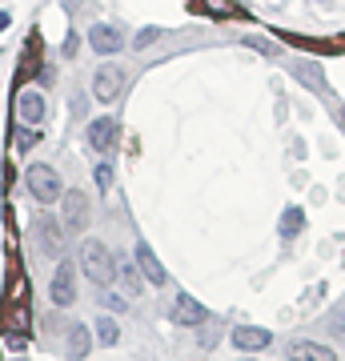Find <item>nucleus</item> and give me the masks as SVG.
Masks as SVG:
<instances>
[{
	"label": "nucleus",
	"mask_w": 345,
	"mask_h": 361,
	"mask_svg": "<svg viewBox=\"0 0 345 361\" xmlns=\"http://www.w3.org/2000/svg\"><path fill=\"white\" fill-rule=\"evenodd\" d=\"M16 116L37 129L40 121H44V97H40V92H20V97H16Z\"/></svg>",
	"instance_id": "f8f14e48"
},
{
	"label": "nucleus",
	"mask_w": 345,
	"mask_h": 361,
	"mask_svg": "<svg viewBox=\"0 0 345 361\" xmlns=\"http://www.w3.org/2000/svg\"><path fill=\"white\" fill-rule=\"evenodd\" d=\"M32 241H37L40 253H49V257H61L64 253V229L49 217V213L32 221Z\"/></svg>",
	"instance_id": "39448f33"
},
{
	"label": "nucleus",
	"mask_w": 345,
	"mask_h": 361,
	"mask_svg": "<svg viewBox=\"0 0 345 361\" xmlns=\"http://www.w3.org/2000/svg\"><path fill=\"white\" fill-rule=\"evenodd\" d=\"M121 89H125V68H116V65L97 68V77H92V97H97V101L113 104L116 97H121Z\"/></svg>",
	"instance_id": "20e7f679"
},
{
	"label": "nucleus",
	"mask_w": 345,
	"mask_h": 361,
	"mask_svg": "<svg viewBox=\"0 0 345 361\" xmlns=\"http://www.w3.org/2000/svg\"><path fill=\"white\" fill-rule=\"evenodd\" d=\"M113 265H116V277H121V285H125V293H128V297L141 293V269H137L128 257H116Z\"/></svg>",
	"instance_id": "2eb2a0df"
},
{
	"label": "nucleus",
	"mask_w": 345,
	"mask_h": 361,
	"mask_svg": "<svg viewBox=\"0 0 345 361\" xmlns=\"http://www.w3.org/2000/svg\"><path fill=\"white\" fill-rule=\"evenodd\" d=\"M301 225H305V213H301L297 205H289V209H285V217H282V237H285V241H289V237H297V233H301Z\"/></svg>",
	"instance_id": "dca6fc26"
},
{
	"label": "nucleus",
	"mask_w": 345,
	"mask_h": 361,
	"mask_svg": "<svg viewBox=\"0 0 345 361\" xmlns=\"http://www.w3.org/2000/svg\"><path fill=\"white\" fill-rule=\"evenodd\" d=\"M109 185H113V169L97 165V189H101V193H109Z\"/></svg>",
	"instance_id": "aec40b11"
},
{
	"label": "nucleus",
	"mask_w": 345,
	"mask_h": 361,
	"mask_svg": "<svg viewBox=\"0 0 345 361\" xmlns=\"http://www.w3.org/2000/svg\"><path fill=\"white\" fill-rule=\"evenodd\" d=\"M80 265H85V277H89L97 289H109L116 277V265H113V253L101 245V241H85L80 245Z\"/></svg>",
	"instance_id": "f257e3e1"
},
{
	"label": "nucleus",
	"mask_w": 345,
	"mask_h": 361,
	"mask_svg": "<svg viewBox=\"0 0 345 361\" xmlns=\"http://www.w3.org/2000/svg\"><path fill=\"white\" fill-rule=\"evenodd\" d=\"M61 201H64V221H61V229H64V233H85V225H89V201H85V193L68 189Z\"/></svg>",
	"instance_id": "0eeeda50"
},
{
	"label": "nucleus",
	"mask_w": 345,
	"mask_h": 361,
	"mask_svg": "<svg viewBox=\"0 0 345 361\" xmlns=\"http://www.w3.org/2000/svg\"><path fill=\"white\" fill-rule=\"evenodd\" d=\"M89 49L101 52V56H113V52L125 49V32H121L116 25H104V20H101V25L89 28Z\"/></svg>",
	"instance_id": "6e6552de"
},
{
	"label": "nucleus",
	"mask_w": 345,
	"mask_h": 361,
	"mask_svg": "<svg viewBox=\"0 0 345 361\" xmlns=\"http://www.w3.org/2000/svg\"><path fill=\"white\" fill-rule=\"evenodd\" d=\"M25 189L32 193V201H40V205H52V201H61V197H64L61 173H56L52 165H28Z\"/></svg>",
	"instance_id": "f03ea898"
},
{
	"label": "nucleus",
	"mask_w": 345,
	"mask_h": 361,
	"mask_svg": "<svg viewBox=\"0 0 345 361\" xmlns=\"http://www.w3.org/2000/svg\"><path fill=\"white\" fill-rule=\"evenodd\" d=\"M116 116H97V121H89V129H85V137H89V149L92 153H113L116 149Z\"/></svg>",
	"instance_id": "423d86ee"
},
{
	"label": "nucleus",
	"mask_w": 345,
	"mask_h": 361,
	"mask_svg": "<svg viewBox=\"0 0 345 361\" xmlns=\"http://www.w3.org/2000/svg\"><path fill=\"white\" fill-rule=\"evenodd\" d=\"M97 337H101V345H116V322L109 317V313L97 322Z\"/></svg>",
	"instance_id": "f3484780"
},
{
	"label": "nucleus",
	"mask_w": 345,
	"mask_h": 361,
	"mask_svg": "<svg viewBox=\"0 0 345 361\" xmlns=\"http://www.w3.org/2000/svg\"><path fill=\"white\" fill-rule=\"evenodd\" d=\"M173 322L177 325H205L209 322V310H205L197 297H189V293H177V301H173Z\"/></svg>",
	"instance_id": "9d476101"
},
{
	"label": "nucleus",
	"mask_w": 345,
	"mask_h": 361,
	"mask_svg": "<svg viewBox=\"0 0 345 361\" xmlns=\"http://www.w3.org/2000/svg\"><path fill=\"white\" fill-rule=\"evenodd\" d=\"M329 329H333V334H341V337H345V317H333Z\"/></svg>",
	"instance_id": "5701e85b"
},
{
	"label": "nucleus",
	"mask_w": 345,
	"mask_h": 361,
	"mask_svg": "<svg viewBox=\"0 0 345 361\" xmlns=\"http://www.w3.org/2000/svg\"><path fill=\"white\" fill-rule=\"evenodd\" d=\"M229 341L241 349V353H257V349L273 345V334H269L265 325H237V329L229 334Z\"/></svg>",
	"instance_id": "1a4fd4ad"
},
{
	"label": "nucleus",
	"mask_w": 345,
	"mask_h": 361,
	"mask_svg": "<svg viewBox=\"0 0 345 361\" xmlns=\"http://www.w3.org/2000/svg\"><path fill=\"white\" fill-rule=\"evenodd\" d=\"M289 361H337V353L317 341H297V345H289Z\"/></svg>",
	"instance_id": "ddd939ff"
},
{
	"label": "nucleus",
	"mask_w": 345,
	"mask_h": 361,
	"mask_svg": "<svg viewBox=\"0 0 345 361\" xmlns=\"http://www.w3.org/2000/svg\"><path fill=\"white\" fill-rule=\"evenodd\" d=\"M157 37H161L157 28H141V32H137V49H149V40H157Z\"/></svg>",
	"instance_id": "4be33fe9"
},
{
	"label": "nucleus",
	"mask_w": 345,
	"mask_h": 361,
	"mask_svg": "<svg viewBox=\"0 0 345 361\" xmlns=\"http://www.w3.org/2000/svg\"><path fill=\"white\" fill-rule=\"evenodd\" d=\"M89 349H92V337H89V329H85V325H68V349H64V353H68V357L73 361H80V357H89Z\"/></svg>",
	"instance_id": "4468645a"
},
{
	"label": "nucleus",
	"mask_w": 345,
	"mask_h": 361,
	"mask_svg": "<svg viewBox=\"0 0 345 361\" xmlns=\"http://www.w3.org/2000/svg\"><path fill=\"white\" fill-rule=\"evenodd\" d=\"M37 141H40V133H37V129H16V149H20V153H28V149H32Z\"/></svg>",
	"instance_id": "a211bd4d"
},
{
	"label": "nucleus",
	"mask_w": 345,
	"mask_h": 361,
	"mask_svg": "<svg viewBox=\"0 0 345 361\" xmlns=\"http://www.w3.org/2000/svg\"><path fill=\"white\" fill-rule=\"evenodd\" d=\"M125 305H128V301H125L121 293H104V310H116V313H125Z\"/></svg>",
	"instance_id": "412c9836"
},
{
	"label": "nucleus",
	"mask_w": 345,
	"mask_h": 361,
	"mask_svg": "<svg viewBox=\"0 0 345 361\" xmlns=\"http://www.w3.org/2000/svg\"><path fill=\"white\" fill-rule=\"evenodd\" d=\"M133 261H137V269H141V277H149V285H165L169 281V273H165V265H161V261H157V253L149 245H137L133 249Z\"/></svg>",
	"instance_id": "9b49d317"
},
{
	"label": "nucleus",
	"mask_w": 345,
	"mask_h": 361,
	"mask_svg": "<svg viewBox=\"0 0 345 361\" xmlns=\"http://www.w3.org/2000/svg\"><path fill=\"white\" fill-rule=\"evenodd\" d=\"M8 25H13V16H8V13H4V8H0V32H4V28H8Z\"/></svg>",
	"instance_id": "b1692460"
},
{
	"label": "nucleus",
	"mask_w": 345,
	"mask_h": 361,
	"mask_svg": "<svg viewBox=\"0 0 345 361\" xmlns=\"http://www.w3.org/2000/svg\"><path fill=\"white\" fill-rule=\"evenodd\" d=\"M241 361H249V357H241Z\"/></svg>",
	"instance_id": "393cba45"
},
{
	"label": "nucleus",
	"mask_w": 345,
	"mask_h": 361,
	"mask_svg": "<svg viewBox=\"0 0 345 361\" xmlns=\"http://www.w3.org/2000/svg\"><path fill=\"white\" fill-rule=\"evenodd\" d=\"M49 297H52L56 310H68V305L77 301V265H73V261H61V265H56V277H52V285H49Z\"/></svg>",
	"instance_id": "7ed1b4c3"
},
{
	"label": "nucleus",
	"mask_w": 345,
	"mask_h": 361,
	"mask_svg": "<svg viewBox=\"0 0 345 361\" xmlns=\"http://www.w3.org/2000/svg\"><path fill=\"white\" fill-rule=\"evenodd\" d=\"M201 8H205V13H213V16H229L233 13V0H201Z\"/></svg>",
	"instance_id": "6ab92c4d"
}]
</instances>
